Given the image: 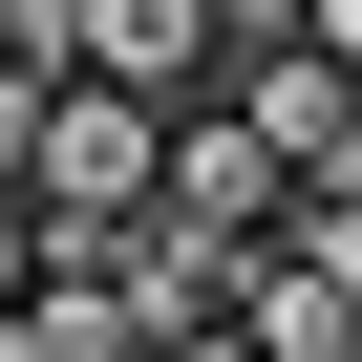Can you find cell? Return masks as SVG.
I'll return each instance as SVG.
<instances>
[{
  "mask_svg": "<svg viewBox=\"0 0 362 362\" xmlns=\"http://www.w3.org/2000/svg\"><path fill=\"white\" fill-rule=\"evenodd\" d=\"M235 341H256V362H362V320H341L320 256H235Z\"/></svg>",
  "mask_w": 362,
  "mask_h": 362,
  "instance_id": "obj_5",
  "label": "cell"
},
{
  "mask_svg": "<svg viewBox=\"0 0 362 362\" xmlns=\"http://www.w3.org/2000/svg\"><path fill=\"white\" fill-rule=\"evenodd\" d=\"M214 22H235V43H298V0H214Z\"/></svg>",
  "mask_w": 362,
  "mask_h": 362,
  "instance_id": "obj_9",
  "label": "cell"
},
{
  "mask_svg": "<svg viewBox=\"0 0 362 362\" xmlns=\"http://www.w3.org/2000/svg\"><path fill=\"white\" fill-rule=\"evenodd\" d=\"M149 362H256V341H235V320H192V341H149Z\"/></svg>",
  "mask_w": 362,
  "mask_h": 362,
  "instance_id": "obj_10",
  "label": "cell"
},
{
  "mask_svg": "<svg viewBox=\"0 0 362 362\" xmlns=\"http://www.w3.org/2000/svg\"><path fill=\"white\" fill-rule=\"evenodd\" d=\"M149 192H170V107H128V86H64V107H43V149H22V214H43V256H107Z\"/></svg>",
  "mask_w": 362,
  "mask_h": 362,
  "instance_id": "obj_1",
  "label": "cell"
},
{
  "mask_svg": "<svg viewBox=\"0 0 362 362\" xmlns=\"http://www.w3.org/2000/svg\"><path fill=\"white\" fill-rule=\"evenodd\" d=\"M22 298H43V214L0 192V320H22Z\"/></svg>",
  "mask_w": 362,
  "mask_h": 362,
  "instance_id": "obj_7",
  "label": "cell"
},
{
  "mask_svg": "<svg viewBox=\"0 0 362 362\" xmlns=\"http://www.w3.org/2000/svg\"><path fill=\"white\" fill-rule=\"evenodd\" d=\"M298 43H320V64H341V86H362V0H298Z\"/></svg>",
  "mask_w": 362,
  "mask_h": 362,
  "instance_id": "obj_8",
  "label": "cell"
},
{
  "mask_svg": "<svg viewBox=\"0 0 362 362\" xmlns=\"http://www.w3.org/2000/svg\"><path fill=\"white\" fill-rule=\"evenodd\" d=\"M214 107H235V128L298 170V192H320V170H341V128H362V86H341L320 43H235V86H214Z\"/></svg>",
  "mask_w": 362,
  "mask_h": 362,
  "instance_id": "obj_4",
  "label": "cell"
},
{
  "mask_svg": "<svg viewBox=\"0 0 362 362\" xmlns=\"http://www.w3.org/2000/svg\"><path fill=\"white\" fill-rule=\"evenodd\" d=\"M277 256H320V277H341V320H362V192H298V235H277Z\"/></svg>",
  "mask_w": 362,
  "mask_h": 362,
  "instance_id": "obj_6",
  "label": "cell"
},
{
  "mask_svg": "<svg viewBox=\"0 0 362 362\" xmlns=\"http://www.w3.org/2000/svg\"><path fill=\"white\" fill-rule=\"evenodd\" d=\"M86 86H128V107H214V86H235V22H214V0H86Z\"/></svg>",
  "mask_w": 362,
  "mask_h": 362,
  "instance_id": "obj_3",
  "label": "cell"
},
{
  "mask_svg": "<svg viewBox=\"0 0 362 362\" xmlns=\"http://www.w3.org/2000/svg\"><path fill=\"white\" fill-rule=\"evenodd\" d=\"M149 214L214 235V256H277V235H298V170H277L235 107H170V192H149Z\"/></svg>",
  "mask_w": 362,
  "mask_h": 362,
  "instance_id": "obj_2",
  "label": "cell"
}]
</instances>
